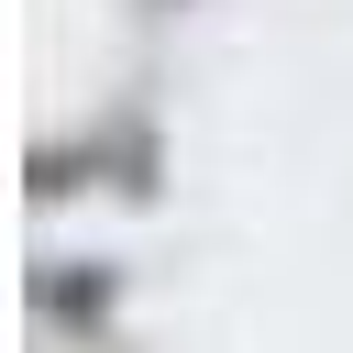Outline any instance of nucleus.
I'll use <instances>...</instances> for the list:
<instances>
[{"instance_id":"f257e3e1","label":"nucleus","mask_w":353,"mask_h":353,"mask_svg":"<svg viewBox=\"0 0 353 353\" xmlns=\"http://www.w3.org/2000/svg\"><path fill=\"white\" fill-rule=\"evenodd\" d=\"M33 309L44 320H66V331H110V309H121V265H44L33 276Z\"/></svg>"}]
</instances>
